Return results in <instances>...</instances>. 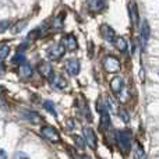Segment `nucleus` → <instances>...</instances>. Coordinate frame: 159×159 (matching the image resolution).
Masks as SVG:
<instances>
[{
  "instance_id": "22",
  "label": "nucleus",
  "mask_w": 159,
  "mask_h": 159,
  "mask_svg": "<svg viewBox=\"0 0 159 159\" xmlns=\"http://www.w3.org/2000/svg\"><path fill=\"white\" fill-rule=\"evenodd\" d=\"M45 107H46L49 112H52L53 115H56V112H55V107H53V103L52 102H45Z\"/></svg>"
},
{
  "instance_id": "13",
  "label": "nucleus",
  "mask_w": 159,
  "mask_h": 159,
  "mask_svg": "<svg viewBox=\"0 0 159 159\" xmlns=\"http://www.w3.org/2000/svg\"><path fill=\"white\" fill-rule=\"evenodd\" d=\"M110 89L115 93H119L121 89H123V80L120 77H115L110 81Z\"/></svg>"
},
{
  "instance_id": "4",
  "label": "nucleus",
  "mask_w": 159,
  "mask_h": 159,
  "mask_svg": "<svg viewBox=\"0 0 159 159\" xmlns=\"http://www.w3.org/2000/svg\"><path fill=\"white\" fill-rule=\"evenodd\" d=\"M82 135H84V143L88 144L91 148H95L96 147V135H95V133H93V130L89 129V127H85V129L82 130Z\"/></svg>"
},
{
  "instance_id": "7",
  "label": "nucleus",
  "mask_w": 159,
  "mask_h": 159,
  "mask_svg": "<svg viewBox=\"0 0 159 159\" xmlns=\"http://www.w3.org/2000/svg\"><path fill=\"white\" fill-rule=\"evenodd\" d=\"M87 7L91 13H99L105 8L103 0H87Z\"/></svg>"
},
{
  "instance_id": "11",
  "label": "nucleus",
  "mask_w": 159,
  "mask_h": 159,
  "mask_svg": "<svg viewBox=\"0 0 159 159\" xmlns=\"http://www.w3.org/2000/svg\"><path fill=\"white\" fill-rule=\"evenodd\" d=\"M119 143H120L121 148L124 149V151H127V149L130 148V134L127 131H123L119 134Z\"/></svg>"
},
{
  "instance_id": "6",
  "label": "nucleus",
  "mask_w": 159,
  "mask_h": 159,
  "mask_svg": "<svg viewBox=\"0 0 159 159\" xmlns=\"http://www.w3.org/2000/svg\"><path fill=\"white\" fill-rule=\"evenodd\" d=\"M38 70L45 78H48V80L53 78V67L49 61H43V63H41L39 67H38Z\"/></svg>"
},
{
  "instance_id": "18",
  "label": "nucleus",
  "mask_w": 159,
  "mask_h": 159,
  "mask_svg": "<svg viewBox=\"0 0 159 159\" xmlns=\"http://www.w3.org/2000/svg\"><path fill=\"white\" fill-rule=\"evenodd\" d=\"M134 157H135V159H145V152H144L143 147H140V145L135 147Z\"/></svg>"
},
{
  "instance_id": "12",
  "label": "nucleus",
  "mask_w": 159,
  "mask_h": 159,
  "mask_svg": "<svg viewBox=\"0 0 159 159\" xmlns=\"http://www.w3.org/2000/svg\"><path fill=\"white\" fill-rule=\"evenodd\" d=\"M148 39H149V25H148V22L145 21L143 24V28H141V42H143V48L147 46Z\"/></svg>"
},
{
  "instance_id": "16",
  "label": "nucleus",
  "mask_w": 159,
  "mask_h": 159,
  "mask_svg": "<svg viewBox=\"0 0 159 159\" xmlns=\"http://www.w3.org/2000/svg\"><path fill=\"white\" fill-rule=\"evenodd\" d=\"M25 25H27V21H20V22H17L16 25H13V28H11V32H13V34L21 32L22 28H24Z\"/></svg>"
},
{
  "instance_id": "24",
  "label": "nucleus",
  "mask_w": 159,
  "mask_h": 159,
  "mask_svg": "<svg viewBox=\"0 0 159 159\" xmlns=\"http://www.w3.org/2000/svg\"><path fill=\"white\" fill-rule=\"evenodd\" d=\"M120 115L123 116V120L124 121H129V115H127L126 112H120Z\"/></svg>"
},
{
  "instance_id": "14",
  "label": "nucleus",
  "mask_w": 159,
  "mask_h": 159,
  "mask_svg": "<svg viewBox=\"0 0 159 159\" xmlns=\"http://www.w3.org/2000/svg\"><path fill=\"white\" fill-rule=\"evenodd\" d=\"M113 42H115L116 48H117L120 52H126L127 50V41L124 38H121V36H116Z\"/></svg>"
},
{
  "instance_id": "26",
  "label": "nucleus",
  "mask_w": 159,
  "mask_h": 159,
  "mask_svg": "<svg viewBox=\"0 0 159 159\" xmlns=\"http://www.w3.org/2000/svg\"><path fill=\"white\" fill-rule=\"evenodd\" d=\"M84 159H89V158H87V157H85V158H84Z\"/></svg>"
},
{
  "instance_id": "17",
  "label": "nucleus",
  "mask_w": 159,
  "mask_h": 159,
  "mask_svg": "<svg viewBox=\"0 0 159 159\" xmlns=\"http://www.w3.org/2000/svg\"><path fill=\"white\" fill-rule=\"evenodd\" d=\"M8 53H10V48L7 45H0V60L7 57Z\"/></svg>"
},
{
  "instance_id": "23",
  "label": "nucleus",
  "mask_w": 159,
  "mask_h": 159,
  "mask_svg": "<svg viewBox=\"0 0 159 159\" xmlns=\"http://www.w3.org/2000/svg\"><path fill=\"white\" fill-rule=\"evenodd\" d=\"M0 159H7V154L3 149H0Z\"/></svg>"
},
{
  "instance_id": "9",
  "label": "nucleus",
  "mask_w": 159,
  "mask_h": 159,
  "mask_svg": "<svg viewBox=\"0 0 159 159\" xmlns=\"http://www.w3.org/2000/svg\"><path fill=\"white\" fill-rule=\"evenodd\" d=\"M18 73L22 78H28V77H31V74H32V67H31L28 63L22 61L18 67Z\"/></svg>"
},
{
  "instance_id": "8",
  "label": "nucleus",
  "mask_w": 159,
  "mask_h": 159,
  "mask_svg": "<svg viewBox=\"0 0 159 159\" xmlns=\"http://www.w3.org/2000/svg\"><path fill=\"white\" fill-rule=\"evenodd\" d=\"M101 35H102V38H103L105 41H109V42H113V41H115V38H116L115 31H113L109 25H102Z\"/></svg>"
},
{
  "instance_id": "1",
  "label": "nucleus",
  "mask_w": 159,
  "mask_h": 159,
  "mask_svg": "<svg viewBox=\"0 0 159 159\" xmlns=\"http://www.w3.org/2000/svg\"><path fill=\"white\" fill-rule=\"evenodd\" d=\"M64 52H66V48H64L63 42H61V43H55L48 49V56H49V59H52V60H59V59L63 57Z\"/></svg>"
},
{
  "instance_id": "5",
  "label": "nucleus",
  "mask_w": 159,
  "mask_h": 159,
  "mask_svg": "<svg viewBox=\"0 0 159 159\" xmlns=\"http://www.w3.org/2000/svg\"><path fill=\"white\" fill-rule=\"evenodd\" d=\"M64 69L70 75H77L80 73V61L77 59H69L64 64Z\"/></svg>"
},
{
  "instance_id": "3",
  "label": "nucleus",
  "mask_w": 159,
  "mask_h": 159,
  "mask_svg": "<svg viewBox=\"0 0 159 159\" xmlns=\"http://www.w3.org/2000/svg\"><path fill=\"white\" fill-rule=\"evenodd\" d=\"M41 134L43 135L48 141H50V143H59V141H60V134L57 133V130H56L55 127H50V126L42 127Z\"/></svg>"
},
{
  "instance_id": "2",
  "label": "nucleus",
  "mask_w": 159,
  "mask_h": 159,
  "mask_svg": "<svg viewBox=\"0 0 159 159\" xmlns=\"http://www.w3.org/2000/svg\"><path fill=\"white\" fill-rule=\"evenodd\" d=\"M103 67L107 73H117L120 70V61L115 57V56H107V57L103 59Z\"/></svg>"
},
{
  "instance_id": "25",
  "label": "nucleus",
  "mask_w": 159,
  "mask_h": 159,
  "mask_svg": "<svg viewBox=\"0 0 159 159\" xmlns=\"http://www.w3.org/2000/svg\"><path fill=\"white\" fill-rule=\"evenodd\" d=\"M4 71H6L4 66H3V64L0 63V77H3V75H4Z\"/></svg>"
},
{
  "instance_id": "19",
  "label": "nucleus",
  "mask_w": 159,
  "mask_h": 159,
  "mask_svg": "<svg viewBox=\"0 0 159 159\" xmlns=\"http://www.w3.org/2000/svg\"><path fill=\"white\" fill-rule=\"evenodd\" d=\"M10 27V22L7 21V20H4V21H0V34L2 32H4L7 28Z\"/></svg>"
},
{
  "instance_id": "21",
  "label": "nucleus",
  "mask_w": 159,
  "mask_h": 159,
  "mask_svg": "<svg viewBox=\"0 0 159 159\" xmlns=\"http://www.w3.org/2000/svg\"><path fill=\"white\" fill-rule=\"evenodd\" d=\"M13 159H30V157L25 155L24 152H17V154L13 157Z\"/></svg>"
},
{
  "instance_id": "20",
  "label": "nucleus",
  "mask_w": 159,
  "mask_h": 159,
  "mask_svg": "<svg viewBox=\"0 0 159 159\" xmlns=\"http://www.w3.org/2000/svg\"><path fill=\"white\" fill-rule=\"evenodd\" d=\"M131 18H133V24H137V10H135L134 4H131Z\"/></svg>"
},
{
  "instance_id": "10",
  "label": "nucleus",
  "mask_w": 159,
  "mask_h": 159,
  "mask_svg": "<svg viewBox=\"0 0 159 159\" xmlns=\"http://www.w3.org/2000/svg\"><path fill=\"white\" fill-rule=\"evenodd\" d=\"M63 45H64V48H66V49L70 50V52L75 50V49H77V41H75V36L74 35H67L66 38H64Z\"/></svg>"
},
{
  "instance_id": "15",
  "label": "nucleus",
  "mask_w": 159,
  "mask_h": 159,
  "mask_svg": "<svg viewBox=\"0 0 159 159\" xmlns=\"http://www.w3.org/2000/svg\"><path fill=\"white\" fill-rule=\"evenodd\" d=\"M52 84L55 85L56 88H64L66 87V81H64L61 77H53L52 78Z\"/></svg>"
}]
</instances>
